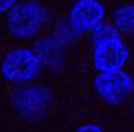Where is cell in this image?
<instances>
[{"label":"cell","instance_id":"obj_1","mask_svg":"<svg viewBox=\"0 0 134 132\" xmlns=\"http://www.w3.org/2000/svg\"><path fill=\"white\" fill-rule=\"evenodd\" d=\"M46 20L44 9L35 3L14 4L9 9L8 29L17 39L34 36L42 27Z\"/></svg>","mask_w":134,"mask_h":132},{"label":"cell","instance_id":"obj_2","mask_svg":"<svg viewBox=\"0 0 134 132\" xmlns=\"http://www.w3.org/2000/svg\"><path fill=\"white\" fill-rule=\"evenodd\" d=\"M41 62L35 53L27 48H16L3 60L1 74L12 83H27L39 74Z\"/></svg>","mask_w":134,"mask_h":132},{"label":"cell","instance_id":"obj_3","mask_svg":"<svg viewBox=\"0 0 134 132\" xmlns=\"http://www.w3.org/2000/svg\"><path fill=\"white\" fill-rule=\"evenodd\" d=\"M12 104L16 111L29 119L44 115L51 104V92L42 86H22L14 89Z\"/></svg>","mask_w":134,"mask_h":132},{"label":"cell","instance_id":"obj_4","mask_svg":"<svg viewBox=\"0 0 134 132\" xmlns=\"http://www.w3.org/2000/svg\"><path fill=\"white\" fill-rule=\"evenodd\" d=\"M95 89L108 104H121L134 91V79L121 69L102 71L95 78Z\"/></svg>","mask_w":134,"mask_h":132},{"label":"cell","instance_id":"obj_5","mask_svg":"<svg viewBox=\"0 0 134 132\" xmlns=\"http://www.w3.org/2000/svg\"><path fill=\"white\" fill-rule=\"evenodd\" d=\"M105 17L104 5L99 0H78L70 9L69 25L76 33L95 29Z\"/></svg>","mask_w":134,"mask_h":132},{"label":"cell","instance_id":"obj_6","mask_svg":"<svg viewBox=\"0 0 134 132\" xmlns=\"http://www.w3.org/2000/svg\"><path fill=\"white\" fill-rule=\"evenodd\" d=\"M128 58L129 51L121 38H115L95 44L94 64L99 71L119 70L126 64Z\"/></svg>","mask_w":134,"mask_h":132},{"label":"cell","instance_id":"obj_7","mask_svg":"<svg viewBox=\"0 0 134 132\" xmlns=\"http://www.w3.org/2000/svg\"><path fill=\"white\" fill-rule=\"evenodd\" d=\"M34 53L38 57L39 62H43V64H47V65H53L60 58L59 44L56 43L53 39H49V38L41 39L37 43Z\"/></svg>","mask_w":134,"mask_h":132},{"label":"cell","instance_id":"obj_8","mask_svg":"<svg viewBox=\"0 0 134 132\" xmlns=\"http://www.w3.org/2000/svg\"><path fill=\"white\" fill-rule=\"evenodd\" d=\"M115 27L120 33H134V5H124L113 14Z\"/></svg>","mask_w":134,"mask_h":132},{"label":"cell","instance_id":"obj_9","mask_svg":"<svg viewBox=\"0 0 134 132\" xmlns=\"http://www.w3.org/2000/svg\"><path fill=\"white\" fill-rule=\"evenodd\" d=\"M115 38H120V31L115 26L100 23L95 29H92L94 44L102 43V42H105V40H109V39H115Z\"/></svg>","mask_w":134,"mask_h":132},{"label":"cell","instance_id":"obj_10","mask_svg":"<svg viewBox=\"0 0 134 132\" xmlns=\"http://www.w3.org/2000/svg\"><path fill=\"white\" fill-rule=\"evenodd\" d=\"M16 3L17 0H0V14L8 12Z\"/></svg>","mask_w":134,"mask_h":132},{"label":"cell","instance_id":"obj_11","mask_svg":"<svg viewBox=\"0 0 134 132\" xmlns=\"http://www.w3.org/2000/svg\"><path fill=\"white\" fill-rule=\"evenodd\" d=\"M77 132H103L102 128L96 124H92V123H89V124H85L82 126L81 128H78Z\"/></svg>","mask_w":134,"mask_h":132}]
</instances>
